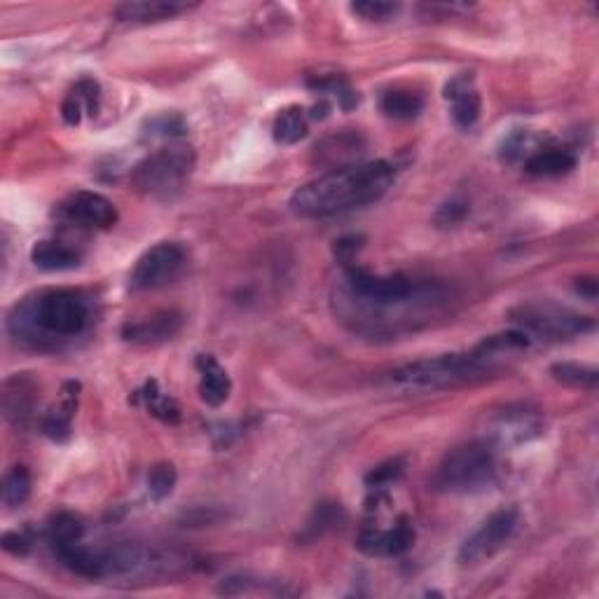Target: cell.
<instances>
[{
  "label": "cell",
  "instance_id": "cell-3",
  "mask_svg": "<svg viewBox=\"0 0 599 599\" xmlns=\"http://www.w3.org/2000/svg\"><path fill=\"white\" fill-rule=\"evenodd\" d=\"M89 323V305L85 295L78 291H59L40 293L38 298L26 300L22 307L15 309L10 316V330L17 337H57V340H68L85 333Z\"/></svg>",
  "mask_w": 599,
  "mask_h": 599
},
{
  "label": "cell",
  "instance_id": "cell-13",
  "mask_svg": "<svg viewBox=\"0 0 599 599\" xmlns=\"http://www.w3.org/2000/svg\"><path fill=\"white\" fill-rule=\"evenodd\" d=\"M541 433L539 412L527 408H508L492 424V438L501 445H520Z\"/></svg>",
  "mask_w": 599,
  "mask_h": 599
},
{
  "label": "cell",
  "instance_id": "cell-17",
  "mask_svg": "<svg viewBox=\"0 0 599 599\" xmlns=\"http://www.w3.org/2000/svg\"><path fill=\"white\" fill-rule=\"evenodd\" d=\"M576 164H578V157L574 150L550 146V148H539L534 155H529L525 160V171L532 176L555 178L574 171Z\"/></svg>",
  "mask_w": 599,
  "mask_h": 599
},
{
  "label": "cell",
  "instance_id": "cell-30",
  "mask_svg": "<svg viewBox=\"0 0 599 599\" xmlns=\"http://www.w3.org/2000/svg\"><path fill=\"white\" fill-rule=\"evenodd\" d=\"M405 471V459L396 457V459H389L384 461V464L375 466L373 471H370L366 475V485L370 487V490H384V487L396 483L398 478H401Z\"/></svg>",
  "mask_w": 599,
  "mask_h": 599
},
{
  "label": "cell",
  "instance_id": "cell-19",
  "mask_svg": "<svg viewBox=\"0 0 599 599\" xmlns=\"http://www.w3.org/2000/svg\"><path fill=\"white\" fill-rule=\"evenodd\" d=\"M31 260L43 272H66L80 265V253L54 239H43L31 249Z\"/></svg>",
  "mask_w": 599,
  "mask_h": 599
},
{
  "label": "cell",
  "instance_id": "cell-34",
  "mask_svg": "<svg viewBox=\"0 0 599 599\" xmlns=\"http://www.w3.org/2000/svg\"><path fill=\"white\" fill-rule=\"evenodd\" d=\"M466 211H468V206L464 202H457V199H452V202L440 206L436 220H438V223H443V225H454L466 216Z\"/></svg>",
  "mask_w": 599,
  "mask_h": 599
},
{
  "label": "cell",
  "instance_id": "cell-12",
  "mask_svg": "<svg viewBox=\"0 0 599 599\" xmlns=\"http://www.w3.org/2000/svg\"><path fill=\"white\" fill-rule=\"evenodd\" d=\"M445 101L452 108L454 125L461 129H471L483 113V99L475 87L473 73H459L445 85Z\"/></svg>",
  "mask_w": 599,
  "mask_h": 599
},
{
  "label": "cell",
  "instance_id": "cell-15",
  "mask_svg": "<svg viewBox=\"0 0 599 599\" xmlns=\"http://www.w3.org/2000/svg\"><path fill=\"white\" fill-rule=\"evenodd\" d=\"M181 326H183L181 314L162 312L150 316L146 321L127 323V326L122 328V337L134 344H157V342H167L174 335H178Z\"/></svg>",
  "mask_w": 599,
  "mask_h": 599
},
{
  "label": "cell",
  "instance_id": "cell-26",
  "mask_svg": "<svg viewBox=\"0 0 599 599\" xmlns=\"http://www.w3.org/2000/svg\"><path fill=\"white\" fill-rule=\"evenodd\" d=\"M31 473L26 466H12L3 478V504L17 508L31 497Z\"/></svg>",
  "mask_w": 599,
  "mask_h": 599
},
{
  "label": "cell",
  "instance_id": "cell-4",
  "mask_svg": "<svg viewBox=\"0 0 599 599\" xmlns=\"http://www.w3.org/2000/svg\"><path fill=\"white\" fill-rule=\"evenodd\" d=\"M497 478V452L492 440H471L454 447L440 461L431 485L445 494H478Z\"/></svg>",
  "mask_w": 599,
  "mask_h": 599
},
{
  "label": "cell",
  "instance_id": "cell-18",
  "mask_svg": "<svg viewBox=\"0 0 599 599\" xmlns=\"http://www.w3.org/2000/svg\"><path fill=\"white\" fill-rule=\"evenodd\" d=\"M78 391H80L78 382L64 384V391H61V405L59 408H54L43 422V433L47 438L57 440V443H64V440L71 436V422H73L75 408H78Z\"/></svg>",
  "mask_w": 599,
  "mask_h": 599
},
{
  "label": "cell",
  "instance_id": "cell-24",
  "mask_svg": "<svg viewBox=\"0 0 599 599\" xmlns=\"http://www.w3.org/2000/svg\"><path fill=\"white\" fill-rule=\"evenodd\" d=\"M82 534H85V525H82V520L75 513L61 511L52 515L50 522H47V539H50L52 548L78 543Z\"/></svg>",
  "mask_w": 599,
  "mask_h": 599
},
{
  "label": "cell",
  "instance_id": "cell-20",
  "mask_svg": "<svg viewBox=\"0 0 599 599\" xmlns=\"http://www.w3.org/2000/svg\"><path fill=\"white\" fill-rule=\"evenodd\" d=\"M82 113L96 115L99 113V85L94 80H80L71 94L61 103V117L66 125H80Z\"/></svg>",
  "mask_w": 599,
  "mask_h": 599
},
{
  "label": "cell",
  "instance_id": "cell-21",
  "mask_svg": "<svg viewBox=\"0 0 599 599\" xmlns=\"http://www.w3.org/2000/svg\"><path fill=\"white\" fill-rule=\"evenodd\" d=\"M307 132V110L300 106H288L281 110L272 127V136L279 146H295V143L305 139Z\"/></svg>",
  "mask_w": 599,
  "mask_h": 599
},
{
  "label": "cell",
  "instance_id": "cell-5",
  "mask_svg": "<svg viewBox=\"0 0 599 599\" xmlns=\"http://www.w3.org/2000/svg\"><path fill=\"white\" fill-rule=\"evenodd\" d=\"M197 164L195 150L185 143H171L155 150L146 160H141L132 171L136 190L148 197L167 199L183 188Z\"/></svg>",
  "mask_w": 599,
  "mask_h": 599
},
{
  "label": "cell",
  "instance_id": "cell-28",
  "mask_svg": "<svg viewBox=\"0 0 599 599\" xmlns=\"http://www.w3.org/2000/svg\"><path fill=\"white\" fill-rule=\"evenodd\" d=\"M176 480H178V473H176L174 464H169V461H162V464H155L153 468H150V473H148V492H150V497H153L155 501L167 499L169 494L174 492Z\"/></svg>",
  "mask_w": 599,
  "mask_h": 599
},
{
  "label": "cell",
  "instance_id": "cell-22",
  "mask_svg": "<svg viewBox=\"0 0 599 599\" xmlns=\"http://www.w3.org/2000/svg\"><path fill=\"white\" fill-rule=\"evenodd\" d=\"M134 403H143L150 410V415L162 419V422H167V424H176L178 419H181V408H178L174 398L162 394L155 380H148L146 387H143L141 391H136Z\"/></svg>",
  "mask_w": 599,
  "mask_h": 599
},
{
  "label": "cell",
  "instance_id": "cell-31",
  "mask_svg": "<svg viewBox=\"0 0 599 599\" xmlns=\"http://www.w3.org/2000/svg\"><path fill=\"white\" fill-rule=\"evenodd\" d=\"M354 15H358L366 22H387V19L396 17L401 5L398 3H375V0H363V3H354L349 8Z\"/></svg>",
  "mask_w": 599,
  "mask_h": 599
},
{
  "label": "cell",
  "instance_id": "cell-6",
  "mask_svg": "<svg viewBox=\"0 0 599 599\" xmlns=\"http://www.w3.org/2000/svg\"><path fill=\"white\" fill-rule=\"evenodd\" d=\"M347 286L358 302L377 309H394L433 298L431 286L417 284L405 274H373L363 267H347Z\"/></svg>",
  "mask_w": 599,
  "mask_h": 599
},
{
  "label": "cell",
  "instance_id": "cell-1",
  "mask_svg": "<svg viewBox=\"0 0 599 599\" xmlns=\"http://www.w3.org/2000/svg\"><path fill=\"white\" fill-rule=\"evenodd\" d=\"M396 181V169L389 162L337 167L293 192L291 211L302 218H330L340 213L375 204L387 195Z\"/></svg>",
  "mask_w": 599,
  "mask_h": 599
},
{
  "label": "cell",
  "instance_id": "cell-23",
  "mask_svg": "<svg viewBox=\"0 0 599 599\" xmlns=\"http://www.w3.org/2000/svg\"><path fill=\"white\" fill-rule=\"evenodd\" d=\"M424 108V99L422 94L410 92V89H391L382 96V110L384 115L391 117V120H415V117L422 113Z\"/></svg>",
  "mask_w": 599,
  "mask_h": 599
},
{
  "label": "cell",
  "instance_id": "cell-29",
  "mask_svg": "<svg viewBox=\"0 0 599 599\" xmlns=\"http://www.w3.org/2000/svg\"><path fill=\"white\" fill-rule=\"evenodd\" d=\"M536 150H539V148H534L532 134H529L527 129H518V132L506 136L504 143H501V148H499V155H501V160H504V162L513 164V162L522 160L525 155L527 157L534 155Z\"/></svg>",
  "mask_w": 599,
  "mask_h": 599
},
{
  "label": "cell",
  "instance_id": "cell-8",
  "mask_svg": "<svg viewBox=\"0 0 599 599\" xmlns=\"http://www.w3.org/2000/svg\"><path fill=\"white\" fill-rule=\"evenodd\" d=\"M520 525V513L518 508H499L494 511L490 518H487L483 525H480L475 532L468 536V539L461 543L459 548V564L464 567H473V564H480L485 560H490L499 553L501 548L511 541V536L515 534V529Z\"/></svg>",
  "mask_w": 599,
  "mask_h": 599
},
{
  "label": "cell",
  "instance_id": "cell-9",
  "mask_svg": "<svg viewBox=\"0 0 599 599\" xmlns=\"http://www.w3.org/2000/svg\"><path fill=\"white\" fill-rule=\"evenodd\" d=\"M185 267V251L176 242H162L136 260L129 286L132 291H155L174 281Z\"/></svg>",
  "mask_w": 599,
  "mask_h": 599
},
{
  "label": "cell",
  "instance_id": "cell-2",
  "mask_svg": "<svg viewBox=\"0 0 599 599\" xmlns=\"http://www.w3.org/2000/svg\"><path fill=\"white\" fill-rule=\"evenodd\" d=\"M527 344V333L492 335L466 354H443L408 363V366L394 370L391 380L415 389H447L457 387V384L478 382L499 368V356L525 349Z\"/></svg>",
  "mask_w": 599,
  "mask_h": 599
},
{
  "label": "cell",
  "instance_id": "cell-33",
  "mask_svg": "<svg viewBox=\"0 0 599 599\" xmlns=\"http://www.w3.org/2000/svg\"><path fill=\"white\" fill-rule=\"evenodd\" d=\"M0 546L8 550L10 555H26L31 550V536H26L24 532H5L3 539H0Z\"/></svg>",
  "mask_w": 599,
  "mask_h": 599
},
{
  "label": "cell",
  "instance_id": "cell-11",
  "mask_svg": "<svg viewBox=\"0 0 599 599\" xmlns=\"http://www.w3.org/2000/svg\"><path fill=\"white\" fill-rule=\"evenodd\" d=\"M415 543V529L408 518H401L394 527L375 529L366 527L358 536V550L370 557H396Z\"/></svg>",
  "mask_w": 599,
  "mask_h": 599
},
{
  "label": "cell",
  "instance_id": "cell-7",
  "mask_svg": "<svg viewBox=\"0 0 599 599\" xmlns=\"http://www.w3.org/2000/svg\"><path fill=\"white\" fill-rule=\"evenodd\" d=\"M511 321L525 333L546 337V340H569V337L585 335L595 328L590 316H581L571 309L557 307L553 302H527L515 307Z\"/></svg>",
  "mask_w": 599,
  "mask_h": 599
},
{
  "label": "cell",
  "instance_id": "cell-36",
  "mask_svg": "<svg viewBox=\"0 0 599 599\" xmlns=\"http://www.w3.org/2000/svg\"><path fill=\"white\" fill-rule=\"evenodd\" d=\"M578 293H585L590 300H595L597 295V281L595 279H581V284L576 286Z\"/></svg>",
  "mask_w": 599,
  "mask_h": 599
},
{
  "label": "cell",
  "instance_id": "cell-16",
  "mask_svg": "<svg viewBox=\"0 0 599 599\" xmlns=\"http://www.w3.org/2000/svg\"><path fill=\"white\" fill-rule=\"evenodd\" d=\"M197 370H199V394L202 401L211 408H218L227 401L232 391V382L227 370L211 354L197 356Z\"/></svg>",
  "mask_w": 599,
  "mask_h": 599
},
{
  "label": "cell",
  "instance_id": "cell-14",
  "mask_svg": "<svg viewBox=\"0 0 599 599\" xmlns=\"http://www.w3.org/2000/svg\"><path fill=\"white\" fill-rule=\"evenodd\" d=\"M195 5L176 3V0H139V3H122L115 8V17L129 24H150L174 19Z\"/></svg>",
  "mask_w": 599,
  "mask_h": 599
},
{
  "label": "cell",
  "instance_id": "cell-35",
  "mask_svg": "<svg viewBox=\"0 0 599 599\" xmlns=\"http://www.w3.org/2000/svg\"><path fill=\"white\" fill-rule=\"evenodd\" d=\"M358 249H361V237H344V239H340V242H335L337 258L347 260V263Z\"/></svg>",
  "mask_w": 599,
  "mask_h": 599
},
{
  "label": "cell",
  "instance_id": "cell-27",
  "mask_svg": "<svg viewBox=\"0 0 599 599\" xmlns=\"http://www.w3.org/2000/svg\"><path fill=\"white\" fill-rule=\"evenodd\" d=\"M550 375L557 382L567 384L574 389H595L597 387V370L588 366H578V363H555L550 368Z\"/></svg>",
  "mask_w": 599,
  "mask_h": 599
},
{
  "label": "cell",
  "instance_id": "cell-25",
  "mask_svg": "<svg viewBox=\"0 0 599 599\" xmlns=\"http://www.w3.org/2000/svg\"><path fill=\"white\" fill-rule=\"evenodd\" d=\"M347 520V513L340 504H333V501H326V504H319L314 508L312 518L307 520L305 532H302V541H312L316 536H323L330 529L340 527L342 522Z\"/></svg>",
  "mask_w": 599,
  "mask_h": 599
},
{
  "label": "cell",
  "instance_id": "cell-10",
  "mask_svg": "<svg viewBox=\"0 0 599 599\" xmlns=\"http://www.w3.org/2000/svg\"><path fill=\"white\" fill-rule=\"evenodd\" d=\"M59 213L68 223L78 227H89V230H108V227H113L117 218H120L115 204L110 202L108 197L89 190L73 192L71 197H66L59 206Z\"/></svg>",
  "mask_w": 599,
  "mask_h": 599
},
{
  "label": "cell",
  "instance_id": "cell-32",
  "mask_svg": "<svg viewBox=\"0 0 599 599\" xmlns=\"http://www.w3.org/2000/svg\"><path fill=\"white\" fill-rule=\"evenodd\" d=\"M146 127H148L150 136H178L185 132L183 117H178L174 113L157 115V117H153V120L146 122Z\"/></svg>",
  "mask_w": 599,
  "mask_h": 599
}]
</instances>
